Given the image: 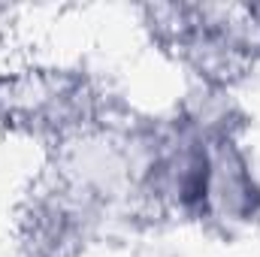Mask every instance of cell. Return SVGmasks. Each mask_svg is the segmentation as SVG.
<instances>
[{"instance_id":"obj_1","label":"cell","mask_w":260,"mask_h":257,"mask_svg":"<svg viewBox=\"0 0 260 257\" xmlns=\"http://www.w3.org/2000/svg\"><path fill=\"white\" fill-rule=\"evenodd\" d=\"M200 230L233 239L260 227V170L242 133L218 136L200 212Z\"/></svg>"}]
</instances>
